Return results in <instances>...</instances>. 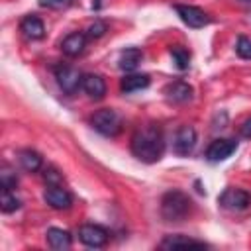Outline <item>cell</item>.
Returning a JSON list of instances; mask_svg holds the SVG:
<instances>
[{
  "label": "cell",
  "instance_id": "4316f807",
  "mask_svg": "<svg viewBox=\"0 0 251 251\" xmlns=\"http://www.w3.org/2000/svg\"><path fill=\"white\" fill-rule=\"evenodd\" d=\"M239 133L243 135V137H247V139H251V118H247L241 126H239Z\"/></svg>",
  "mask_w": 251,
  "mask_h": 251
},
{
  "label": "cell",
  "instance_id": "7402d4cb",
  "mask_svg": "<svg viewBox=\"0 0 251 251\" xmlns=\"http://www.w3.org/2000/svg\"><path fill=\"white\" fill-rule=\"evenodd\" d=\"M235 53L241 59H251V39L245 37V35H239L237 43H235Z\"/></svg>",
  "mask_w": 251,
  "mask_h": 251
},
{
  "label": "cell",
  "instance_id": "83f0119b",
  "mask_svg": "<svg viewBox=\"0 0 251 251\" xmlns=\"http://www.w3.org/2000/svg\"><path fill=\"white\" fill-rule=\"evenodd\" d=\"M241 2H251V0H241Z\"/></svg>",
  "mask_w": 251,
  "mask_h": 251
},
{
  "label": "cell",
  "instance_id": "8992f818",
  "mask_svg": "<svg viewBox=\"0 0 251 251\" xmlns=\"http://www.w3.org/2000/svg\"><path fill=\"white\" fill-rule=\"evenodd\" d=\"M175 12L178 14V18L188 25V27H204L212 22V18L198 6H190V4H175Z\"/></svg>",
  "mask_w": 251,
  "mask_h": 251
},
{
  "label": "cell",
  "instance_id": "44dd1931",
  "mask_svg": "<svg viewBox=\"0 0 251 251\" xmlns=\"http://www.w3.org/2000/svg\"><path fill=\"white\" fill-rule=\"evenodd\" d=\"M171 57H173V61H175V65H176L178 71H186L188 69V65H190V53H188V49H184L180 45H173L171 47Z\"/></svg>",
  "mask_w": 251,
  "mask_h": 251
},
{
  "label": "cell",
  "instance_id": "52a82bcc",
  "mask_svg": "<svg viewBox=\"0 0 251 251\" xmlns=\"http://www.w3.org/2000/svg\"><path fill=\"white\" fill-rule=\"evenodd\" d=\"M237 151V141L231 139V137H220V139H214L208 149H206V159L212 161V163H218V161H226L227 157H231L233 153Z\"/></svg>",
  "mask_w": 251,
  "mask_h": 251
},
{
  "label": "cell",
  "instance_id": "ba28073f",
  "mask_svg": "<svg viewBox=\"0 0 251 251\" xmlns=\"http://www.w3.org/2000/svg\"><path fill=\"white\" fill-rule=\"evenodd\" d=\"M220 204L227 210H233V212H241L245 210L249 204H251V194L243 188H226L222 194H220Z\"/></svg>",
  "mask_w": 251,
  "mask_h": 251
},
{
  "label": "cell",
  "instance_id": "484cf974",
  "mask_svg": "<svg viewBox=\"0 0 251 251\" xmlns=\"http://www.w3.org/2000/svg\"><path fill=\"white\" fill-rule=\"evenodd\" d=\"M43 176H45V180H47V184H61V175L55 171V169H45V173H43Z\"/></svg>",
  "mask_w": 251,
  "mask_h": 251
},
{
  "label": "cell",
  "instance_id": "6da1fadb",
  "mask_svg": "<svg viewBox=\"0 0 251 251\" xmlns=\"http://www.w3.org/2000/svg\"><path fill=\"white\" fill-rule=\"evenodd\" d=\"M131 153L143 163H157L165 153V137L159 126L147 124L133 131L129 141Z\"/></svg>",
  "mask_w": 251,
  "mask_h": 251
},
{
  "label": "cell",
  "instance_id": "5b68a950",
  "mask_svg": "<svg viewBox=\"0 0 251 251\" xmlns=\"http://www.w3.org/2000/svg\"><path fill=\"white\" fill-rule=\"evenodd\" d=\"M78 239L82 245L86 247H104L110 239V233L106 227L98 226V224H82L78 227Z\"/></svg>",
  "mask_w": 251,
  "mask_h": 251
},
{
  "label": "cell",
  "instance_id": "d4e9b609",
  "mask_svg": "<svg viewBox=\"0 0 251 251\" xmlns=\"http://www.w3.org/2000/svg\"><path fill=\"white\" fill-rule=\"evenodd\" d=\"M73 2L75 0H39V6L49 10H63V8H69Z\"/></svg>",
  "mask_w": 251,
  "mask_h": 251
},
{
  "label": "cell",
  "instance_id": "e0dca14e",
  "mask_svg": "<svg viewBox=\"0 0 251 251\" xmlns=\"http://www.w3.org/2000/svg\"><path fill=\"white\" fill-rule=\"evenodd\" d=\"M141 59H143V53H141L139 47H127V49H124L120 53V61L118 63H120V69L122 71L131 73V71L137 69V65L141 63Z\"/></svg>",
  "mask_w": 251,
  "mask_h": 251
},
{
  "label": "cell",
  "instance_id": "8fae6325",
  "mask_svg": "<svg viewBox=\"0 0 251 251\" xmlns=\"http://www.w3.org/2000/svg\"><path fill=\"white\" fill-rule=\"evenodd\" d=\"M80 88L92 100H102L106 96V82H104V78L100 75H94V73L82 75V86Z\"/></svg>",
  "mask_w": 251,
  "mask_h": 251
},
{
  "label": "cell",
  "instance_id": "30bf717a",
  "mask_svg": "<svg viewBox=\"0 0 251 251\" xmlns=\"http://www.w3.org/2000/svg\"><path fill=\"white\" fill-rule=\"evenodd\" d=\"M196 145V129L192 126H180L173 137V149L176 155H188L192 153Z\"/></svg>",
  "mask_w": 251,
  "mask_h": 251
},
{
  "label": "cell",
  "instance_id": "2e32d148",
  "mask_svg": "<svg viewBox=\"0 0 251 251\" xmlns=\"http://www.w3.org/2000/svg\"><path fill=\"white\" fill-rule=\"evenodd\" d=\"M151 82L149 75H127L120 80V90L124 94H131V92H137V90H143L147 88Z\"/></svg>",
  "mask_w": 251,
  "mask_h": 251
},
{
  "label": "cell",
  "instance_id": "cb8c5ba5",
  "mask_svg": "<svg viewBox=\"0 0 251 251\" xmlns=\"http://www.w3.org/2000/svg\"><path fill=\"white\" fill-rule=\"evenodd\" d=\"M0 182H2V188H8V190H12V188H16V184H18V176H16V173H12L10 169H2V173H0Z\"/></svg>",
  "mask_w": 251,
  "mask_h": 251
},
{
  "label": "cell",
  "instance_id": "7c38bea8",
  "mask_svg": "<svg viewBox=\"0 0 251 251\" xmlns=\"http://www.w3.org/2000/svg\"><path fill=\"white\" fill-rule=\"evenodd\" d=\"M165 94L171 102H176V104H184L188 100H192V94H194V88L184 82V80H175L171 84L165 86Z\"/></svg>",
  "mask_w": 251,
  "mask_h": 251
},
{
  "label": "cell",
  "instance_id": "4fadbf2b",
  "mask_svg": "<svg viewBox=\"0 0 251 251\" xmlns=\"http://www.w3.org/2000/svg\"><path fill=\"white\" fill-rule=\"evenodd\" d=\"M84 47H86V35L80 31H73L61 41V51L67 57H78L84 51Z\"/></svg>",
  "mask_w": 251,
  "mask_h": 251
},
{
  "label": "cell",
  "instance_id": "d6986e66",
  "mask_svg": "<svg viewBox=\"0 0 251 251\" xmlns=\"http://www.w3.org/2000/svg\"><path fill=\"white\" fill-rule=\"evenodd\" d=\"M20 165H22V169L24 171H27V173H35V171H39L41 167H43V157L37 153V151H33V149H24V151H20Z\"/></svg>",
  "mask_w": 251,
  "mask_h": 251
},
{
  "label": "cell",
  "instance_id": "277c9868",
  "mask_svg": "<svg viewBox=\"0 0 251 251\" xmlns=\"http://www.w3.org/2000/svg\"><path fill=\"white\" fill-rule=\"evenodd\" d=\"M55 78H57L59 88L65 94H75L82 86V75L78 73V69L69 67V65H59L55 69Z\"/></svg>",
  "mask_w": 251,
  "mask_h": 251
},
{
  "label": "cell",
  "instance_id": "9c48e42d",
  "mask_svg": "<svg viewBox=\"0 0 251 251\" xmlns=\"http://www.w3.org/2000/svg\"><path fill=\"white\" fill-rule=\"evenodd\" d=\"M43 200L53 210H69L73 206V194L61 184H49L43 192Z\"/></svg>",
  "mask_w": 251,
  "mask_h": 251
},
{
  "label": "cell",
  "instance_id": "7a4b0ae2",
  "mask_svg": "<svg viewBox=\"0 0 251 251\" xmlns=\"http://www.w3.org/2000/svg\"><path fill=\"white\" fill-rule=\"evenodd\" d=\"M192 212V200L182 190H169L161 198V216L167 222H182Z\"/></svg>",
  "mask_w": 251,
  "mask_h": 251
},
{
  "label": "cell",
  "instance_id": "9a60e30c",
  "mask_svg": "<svg viewBox=\"0 0 251 251\" xmlns=\"http://www.w3.org/2000/svg\"><path fill=\"white\" fill-rule=\"evenodd\" d=\"M45 237H47L49 247H51V249H57V251H65V249H69L71 243H73L71 233H69L67 229H63V227H49L47 233H45Z\"/></svg>",
  "mask_w": 251,
  "mask_h": 251
},
{
  "label": "cell",
  "instance_id": "5bb4252c",
  "mask_svg": "<svg viewBox=\"0 0 251 251\" xmlns=\"http://www.w3.org/2000/svg\"><path fill=\"white\" fill-rule=\"evenodd\" d=\"M20 29L22 33L27 37V39H41L45 35V25H43V20L35 14H29L25 16L22 22H20Z\"/></svg>",
  "mask_w": 251,
  "mask_h": 251
},
{
  "label": "cell",
  "instance_id": "ffe728a7",
  "mask_svg": "<svg viewBox=\"0 0 251 251\" xmlns=\"http://www.w3.org/2000/svg\"><path fill=\"white\" fill-rule=\"evenodd\" d=\"M20 206H22V200L12 190L2 188V196H0V208H2V212L4 214H12V212L20 210Z\"/></svg>",
  "mask_w": 251,
  "mask_h": 251
},
{
  "label": "cell",
  "instance_id": "ac0fdd59",
  "mask_svg": "<svg viewBox=\"0 0 251 251\" xmlns=\"http://www.w3.org/2000/svg\"><path fill=\"white\" fill-rule=\"evenodd\" d=\"M161 247L163 249H176V247H208V245L204 241H198V239H192L188 235L176 233V235H167L161 241Z\"/></svg>",
  "mask_w": 251,
  "mask_h": 251
},
{
  "label": "cell",
  "instance_id": "603a6c76",
  "mask_svg": "<svg viewBox=\"0 0 251 251\" xmlns=\"http://www.w3.org/2000/svg\"><path fill=\"white\" fill-rule=\"evenodd\" d=\"M106 31H108L106 22H102V20H94V24H90L88 29H86V37H90V39H98V37H102Z\"/></svg>",
  "mask_w": 251,
  "mask_h": 251
},
{
  "label": "cell",
  "instance_id": "3957f363",
  "mask_svg": "<svg viewBox=\"0 0 251 251\" xmlns=\"http://www.w3.org/2000/svg\"><path fill=\"white\" fill-rule=\"evenodd\" d=\"M90 126L106 137H116L122 131V118L118 116L116 110L102 108V110H98L90 116Z\"/></svg>",
  "mask_w": 251,
  "mask_h": 251
}]
</instances>
